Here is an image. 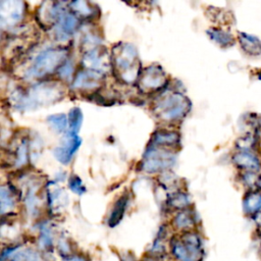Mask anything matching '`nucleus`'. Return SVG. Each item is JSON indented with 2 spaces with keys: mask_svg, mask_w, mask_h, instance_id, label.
I'll return each instance as SVG.
<instances>
[{
  "mask_svg": "<svg viewBox=\"0 0 261 261\" xmlns=\"http://www.w3.org/2000/svg\"><path fill=\"white\" fill-rule=\"evenodd\" d=\"M113 67L123 82H134L139 79L140 62L136 49L129 44H119L113 48Z\"/></svg>",
  "mask_w": 261,
  "mask_h": 261,
  "instance_id": "obj_1",
  "label": "nucleus"
},
{
  "mask_svg": "<svg viewBox=\"0 0 261 261\" xmlns=\"http://www.w3.org/2000/svg\"><path fill=\"white\" fill-rule=\"evenodd\" d=\"M173 254L181 261H201L203 259V247L200 237L196 232H186L179 239L173 240Z\"/></svg>",
  "mask_w": 261,
  "mask_h": 261,
  "instance_id": "obj_2",
  "label": "nucleus"
},
{
  "mask_svg": "<svg viewBox=\"0 0 261 261\" xmlns=\"http://www.w3.org/2000/svg\"><path fill=\"white\" fill-rule=\"evenodd\" d=\"M156 106L158 115L164 120L178 119L189 111V102L179 93L163 98Z\"/></svg>",
  "mask_w": 261,
  "mask_h": 261,
  "instance_id": "obj_3",
  "label": "nucleus"
},
{
  "mask_svg": "<svg viewBox=\"0 0 261 261\" xmlns=\"http://www.w3.org/2000/svg\"><path fill=\"white\" fill-rule=\"evenodd\" d=\"M64 57V51L59 49H48L43 51L36 59L30 69L32 76H42L54 69L58 70V65L61 66V62Z\"/></svg>",
  "mask_w": 261,
  "mask_h": 261,
  "instance_id": "obj_4",
  "label": "nucleus"
},
{
  "mask_svg": "<svg viewBox=\"0 0 261 261\" xmlns=\"http://www.w3.org/2000/svg\"><path fill=\"white\" fill-rule=\"evenodd\" d=\"M172 163L171 154L159 150L157 147L149 149L145 160L142 163V168L146 172H155L169 167Z\"/></svg>",
  "mask_w": 261,
  "mask_h": 261,
  "instance_id": "obj_5",
  "label": "nucleus"
},
{
  "mask_svg": "<svg viewBox=\"0 0 261 261\" xmlns=\"http://www.w3.org/2000/svg\"><path fill=\"white\" fill-rule=\"evenodd\" d=\"M140 87L146 91H154L161 88L165 83L164 71L157 65L149 66L139 80Z\"/></svg>",
  "mask_w": 261,
  "mask_h": 261,
  "instance_id": "obj_6",
  "label": "nucleus"
},
{
  "mask_svg": "<svg viewBox=\"0 0 261 261\" xmlns=\"http://www.w3.org/2000/svg\"><path fill=\"white\" fill-rule=\"evenodd\" d=\"M80 145L81 139L75 134L69 133L62 144L55 148L54 156L61 163L67 164L71 160L75 151L79 149Z\"/></svg>",
  "mask_w": 261,
  "mask_h": 261,
  "instance_id": "obj_7",
  "label": "nucleus"
},
{
  "mask_svg": "<svg viewBox=\"0 0 261 261\" xmlns=\"http://www.w3.org/2000/svg\"><path fill=\"white\" fill-rule=\"evenodd\" d=\"M232 161L237 166L246 171H258L261 169V162L258 156L251 151H240L232 156Z\"/></svg>",
  "mask_w": 261,
  "mask_h": 261,
  "instance_id": "obj_8",
  "label": "nucleus"
},
{
  "mask_svg": "<svg viewBox=\"0 0 261 261\" xmlns=\"http://www.w3.org/2000/svg\"><path fill=\"white\" fill-rule=\"evenodd\" d=\"M239 42L243 51L248 55H261V40L257 36L245 32H239Z\"/></svg>",
  "mask_w": 261,
  "mask_h": 261,
  "instance_id": "obj_9",
  "label": "nucleus"
},
{
  "mask_svg": "<svg viewBox=\"0 0 261 261\" xmlns=\"http://www.w3.org/2000/svg\"><path fill=\"white\" fill-rule=\"evenodd\" d=\"M77 25H79V19L75 15H73L72 13H65V14L61 13L56 23V32L58 33V37L60 36H62L63 38L68 37L72 32H74Z\"/></svg>",
  "mask_w": 261,
  "mask_h": 261,
  "instance_id": "obj_10",
  "label": "nucleus"
},
{
  "mask_svg": "<svg viewBox=\"0 0 261 261\" xmlns=\"http://www.w3.org/2000/svg\"><path fill=\"white\" fill-rule=\"evenodd\" d=\"M243 209L246 214L252 216L261 211V190L250 191L243 200Z\"/></svg>",
  "mask_w": 261,
  "mask_h": 261,
  "instance_id": "obj_11",
  "label": "nucleus"
},
{
  "mask_svg": "<svg viewBox=\"0 0 261 261\" xmlns=\"http://www.w3.org/2000/svg\"><path fill=\"white\" fill-rule=\"evenodd\" d=\"M207 34L210 37V39L213 42H215L217 45H219L220 47L226 48V47L233 45V43H234L233 37L231 36V34H229L228 32H225L221 29L211 28L207 31Z\"/></svg>",
  "mask_w": 261,
  "mask_h": 261,
  "instance_id": "obj_12",
  "label": "nucleus"
},
{
  "mask_svg": "<svg viewBox=\"0 0 261 261\" xmlns=\"http://www.w3.org/2000/svg\"><path fill=\"white\" fill-rule=\"evenodd\" d=\"M179 136L175 132H167V130H159L154 135V145L156 146H171L178 142Z\"/></svg>",
  "mask_w": 261,
  "mask_h": 261,
  "instance_id": "obj_13",
  "label": "nucleus"
},
{
  "mask_svg": "<svg viewBox=\"0 0 261 261\" xmlns=\"http://www.w3.org/2000/svg\"><path fill=\"white\" fill-rule=\"evenodd\" d=\"M126 205H127V197L126 196H122L116 201V203L114 204V207L111 211L109 220H108L110 226H114L120 221V219L122 218V216L124 214Z\"/></svg>",
  "mask_w": 261,
  "mask_h": 261,
  "instance_id": "obj_14",
  "label": "nucleus"
},
{
  "mask_svg": "<svg viewBox=\"0 0 261 261\" xmlns=\"http://www.w3.org/2000/svg\"><path fill=\"white\" fill-rule=\"evenodd\" d=\"M11 261H40L39 255L32 251V250H23V251H14L12 250L11 253L8 255H11Z\"/></svg>",
  "mask_w": 261,
  "mask_h": 261,
  "instance_id": "obj_15",
  "label": "nucleus"
},
{
  "mask_svg": "<svg viewBox=\"0 0 261 261\" xmlns=\"http://www.w3.org/2000/svg\"><path fill=\"white\" fill-rule=\"evenodd\" d=\"M82 120H83V115H82V111L79 108H72L69 112V116H68V124L70 127V133L75 134L79 128L81 127L82 124Z\"/></svg>",
  "mask_w": 261,
  "mask_h": 261,
  "instance_id": "obj_16",
  "label": "nucleus"
},
{
  "mask_svg": "<svg viewBox=\"0 0 261 261\" xmlns=\"http://www.w3.org/2000/svg\"><path fill=\"white\" fill-rule=\"evenodd\" d=\"M48 122L52 126V128H54L58 133H61V132H64L68 120L64 114L59 113V114H54L49 116Z\"/></svg>",
  "mask_w": 261,
  "mask_h": 261,
  "instance_id": "obj_17",
  "label": "nucleus"
},
{
  "mask_svg": "<svg viewBox=\"0 0 261 261\" xmlns=\"http://www.w3.org/2000/svg\"><path fill=\"white\" fill-rule=\"evenodd\" d=\"M64 199V194L62 193L61 190H54L53 192H50L48 194V203L50 205L51 210H55L57 211L62 204H64L63 202Z\"/></svg>",
  "mask_w": 261,
  "mask_h": 261,
  "instance_id": "obj_18",
  "label": "nucleus"
},
{
  "mask_svg": "<svg viewBox=\"0 0 261 261\" xmlns=\"http://www.w3.org/2000/svg\"><path fill=\"white\" fill-rule=\"evenodd\" d=\"M194 223H195V220L191 215V213H189L188 211L179 212L174 218V224L178 228H188L194 225Z\"/></svg>",
  "mask_w": 261,
  "mask_h": 261,
  "instance_id": "obj_19",
  "label": "nucleus"
},
{
  "mask_svg": "<svg viewBox=\"0 0 261 261\" xmlns=\"http://www.w3.org/2000/svg\"><path fill=\"white\" fill-rule=\"evenodd\" d=\"M14 206V201H13V197L11 196V194L7 191H5L4 188H2L1 190V210L2 213H4L6 210H10L12 207Z\"/></svg>",
  "mask_w": 261,
  "mask_h": 261,
  "instance_id": "obj_20",
  "label": "nucleus"
},
{
  "mask_svg": "<svg viewBox=\"0 0 261 261\" xmlns=\"http://www.w3.org/2000/svg\"><path fill=\"white\" fill-rule=\"evenodd\" d=\"M170 205L175 208H184L189 205V197L187 194L184 193H177L174 194L170 199Z\"/></svg>",
  "mask_w": 261,
  "mask_h": 261,
  "instance_id": "obj_21",
  "label": "nucleus"
},
{
  "mask_svg": "<svg viewBox=\"0 0 261 261\" xmlns=\"http://www.w3.org/2000/svg\"><path fill=\"white\" fill-rule=\"evenodd\" d=\"M68 187L70 188V190L79 195H82L85 192V187L83 186L82 179L80 177H77L76 175H72L69 178L68 181Z\"/></svg>",
  "mask_w": 261,
  "mask_h": 261,
  "instance_id": "obj_22",
  "label": "nucleus"
},
{
  "mask_svg": "<svg viewBox=\"0 0 261 261\" xmlns=\"http://www.w3.org/2000/svg\"><path fill=\"white\" fill-rule=\"evenodd\" d=\"M58 74L63 77V79H66L68 76L71 75V72H72V65H71V62L69 61H64V63H62L61 66H59L58 68Z\"/></svg>",
  "mask_w": 261,
  "mask_h": 261,
  "instance_id": "obj_23",
  "label": "nucleus"
},
{
  "mask_svg": "<svg viewBox=\"0 0 261 261\" xmlns=\"http://www.w3.org/2000/svg\"><path fill=\"white\" fill-rule=\"evenodd\" d=\"M41 244L42 246H44L45 248L50 247L52 244V237L50 233V230L48 228H44L42 231V237H41Z\"/></svg>",
  "mask_w": 261,
  "mask_h": 261,
  "instance_id": "obj_24",
  "label": "nucleus"
},
{
  "mask_svg": "<svg viewBox=\"0 0 261 261\" xmlns=\"http://www.w3.org/2000/svg\"><path fill=\"white\" fill-rule=\"evenodd\" d=\"M251 218L253 219V221H254V223L256 224L257 228H261V211H259V212L253 214V215L251 216Z\"/></svg>",
  "mask_w": 261,
  "mask_h": 261,
  "instance_id": "obj_25",
  "label": "nucleus"
},
{
  "mask_svg": "<svg viewBox=\"0 0 261 261\" xmlns=\"http://www.w3.org/2000/svg\"><path fill=\"white\" fill-rule=\"evenodd\" d=\"M66 261H86V259L82 256H71V257H67Z\"/></svg>",
  "mask_w": 261,
  "mask_h": 261,
  "instance_id": "obj_26",
  "label": "nucleus"
},
{
  "mask_svg": "<svg viewBox=\"0 0 261 261\" xmlns=\"http://www.w3.org/2000/svg\"><path fill=\"white\" fill-rule=\"evenodd\" d=\"M257 79H258V80H260V81H261V71H260V72H258V73H257Z\"/></svg>",
  "mask_w": 261,
  "mask_h": 261,
  "instance_id": "obj_27",
  "label": "nucleus"
}]
</instances>
